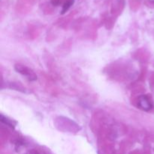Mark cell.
Returning a JSON list of instances; mask_svg holds the SVG:
<instances>
[{
    "label": "cell",
    "instance_id": "8992f818",
    "mask_svg": "<svg viewBox=\"0 0 154 154\" xmlns=\"http://www.w3.org/2000/svg\"><path fill=\"white\" fill-rule=\"evenodd\" d=\"M73 3H74V0H68L67 2H66L65 4L63 5V10H62V14L66 13V12L69 10V8L73 5Z\"/></svg>",
    "mask_w": 154,
    "mask_h": 154
},
{
    "label": "cell",
    "instance_id": "6da1fadb",
    "mask_svg": "<svg viewBox=\"0 0 154 154\" xmlns=\"http://www.w3.org/2000/svg\"><path fill=\"white\" fill-rule=\"evenodd\" d=\"M54 126L63 132H69V133H78L81 130V127L74 120L68 118L66 117L60 116L57 117L54 120Z\"/></svg>",
    "mask_w": 154,
    "mask_h": 154
},
{
    "label": "cell",
    "instance_id": "277c9868",
    "mask_svg": "<svg viewBox=\"0 0 154 154\" xmlns=\"http://www.w3.org/2000/svg\"><path fill=\"white\" fill-rule=\"evenodd\" d=\"M8 87L12 90H17V91H20L21 93H27V90L20 83L17 82H11L9 84H8Z\"/></svg>",
    "mask_w": 154,
    "mask_h": 154
},
{
    "label": "cell",
    "instance_id": "7a4b0ae2",
    "mask_svg": "<svg viewBox=\"0 0 154 154\" xmlns=\"http://www.w3.org/2000/svg\"><path fill=\"white\" fill-rule=\"evenodd\" d=\"M14 69L16 70L17 72L25 76L29 81H34L37 80V75H35V73L31 69L27 67V66H23V65L17 64L14 66Z\"/></svg>",
    "mask_w": 154,
    "mask_h": 154
},
{
    "label": "cell",
    "instance_id": "3957f363",
    "mask_svg": "<svg viewBox=\"0 0 154 154\" xmlns=\"http://www.w3.org/2000/svg\"><path fill=\"white\" fill-rule=\"evenodd\" d=\"M138 106L141 109L148 111L153 108V104L147 96H141L138 98Z\"/></svg>",
    "mask_w": 154,
    "mask_h": 154
},
{
    "label": "cell",
    "instance_id": "5b68a950",
    "mask_svg": "<svg viewBox=\"0 0 154 154\" xmlns=\"http://www.w3.org/2000/svg\"><path fill=\"white\" fill-rule=\"evenodd\" d=\"M0 120H1L2 123H3L4 124L7 125V126H10V127H11V128H14L15 126V125H16V123H15V122H14L13 120H11V119H9L8 117H5L3 114H1V117H0Z\"/></svg>",
    "mask_w": 154,
    "mask_h": 154
},
{
    "label": "cell",
    "instance_id": "52a82bcc",
    "mask_svg": "<svg viewBox=\"0 0 154 154\" xmlns=\"http://www.w3.org/2000/svg\"><path fill=\"white\" fill-rule=\"evenodd\" d=\"M149 1H150V2H152V3H154V0H149Z\"/></svg>",
    "mask_w": 154,
    "mask_h": 154
}]
</instances>
